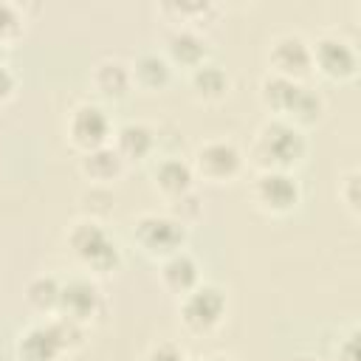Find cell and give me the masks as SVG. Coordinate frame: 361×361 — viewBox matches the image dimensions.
Segmentation results:
<instances>
[{"label":"cell","instance_id":"17","mask_svg":"<svg viewBox=\"0 0 361 361\" xmlns=\"http://www.w3.org/2000/svg\"><path fill=\"white\" fill-rule=\"evenodd\" d=\"M166 48H169V56H172L175 62H180V65H186V68H197L200 62H206V42H203L200 34L192 31V28L175 31V34L169 37Z\"/></svg>","mask_w":361,"mask_h":361},{"label":"cell","instance_id":"21","mask_svg":"<svg viewBox=\"0 0 361 361\" xmlns=\"http://www.w3.org/2000/svg\"><path fill=\"white\" fill-rule=\"evenodd\" d=\"M59 290H62V282H56L54 276H37L28 282L25 299L31 302V307L42 313H54L59 307Z\"/></svg>","mask_w":361,"mask_h":361},{"label":"cell","instance_id":"9","mask_svg":"<svg viewBox=\"0 0 361 361\" xmlns=\"http://www.w3.org/2000/svg\"><path fill=\"white\" fill-rule=\"evenodd\" d=\"M271 73L302 82L313 68L310 45L299 34H282L271 42Z\"/></svg>","mask_w":361,"mask_h":361},{"label":"cell","instance_id":"11","mask_svg":"<svg viewBox=\"0 0 361 361\" xmlns=\"http://www.w3.org/2000/svg\"><path fill=\"white\" fill-rule=\"evenodd\" d=\"M68 135H71V141L79 149L90 152V149L107 144L110 121H107V116H104L102 107H96V104H79L68 116Z\"/></svg>","mask_w":361,"mask_h":361},{"label":"cell","instance_id":"15","mask_svg":"<svg viewBox=\"0 0 361 361\" xmlns=\"http://www.w3.org/2000/svg\"><path fill=\"white\" fill-rule=\"evenodd\" d=\"M192 178H195L192 166H189L186 161H180V158H166V161H161L158 169H155V186H158L169 200H175V197H180V195L192 192Z\"/></svg>","mask_w":361,"mask_h":361},{"label":"cell","instance_id":"14","mask_svg":"<svg viewBox=\"0 0 361 361\" xmlns=\"http://www.w3.org/2000/svg\"><path fill=\"white\" fill-rule=\"evenodd\" d=\"M155 147V135L147 124H138V121H130L124 127H118L116 133V152L121 155V161H141L152 152Z\"/></svg>","mask_w":361,"mask_h":361},{"label":"cell","instance_id":"16","mask_svg":"<svg viewBox=\"0 0 361 361\" xmlns=\"http://www.w3.org/2000/svg\"><path fill=\"white\" fill-rule=\"evenodd\" d=\"M124 169V161L121 155L113 149V147H96L90 152L82 155V172L90 178V180H99V183H107V180H116Z\"/></svg>","mask_w":361,"mask_h":361},{"label":"cell","instance_id":"10","mask_svg":"<svg viewBox=\"0 0 361 361\" xmlns=\"http://www.w3.org/2000/svg\"><path fill=\"white\" fill-rule=\"evenodd\" d=\"M310 54H313V65H319V71L330 79H353L358 71L355 48L347 39L327 34L316 39V45H310Z\"/></svg>","mask_w":361,"mask_h":361},{"label":"cell","instance_id":"20","mask_svg":"<svg viewBox=\"0 0 361 361\" xmlns=\"http://www.w3.org/2000/svg\"><path fill=\"white\" fill-rule=\"evenodd\" d=\"M130 73L144 87H164L169 82V62L158 54H141Z\"/></svg>","mask_w":361,"mask_h":361},{"label":"cell","instance_id":"8","mask_svg":"<svg viewBox=\"0 0 361 361\" xmlns=\"http://www.w3.org/2000/svg\"><path fill=\"white\" fill-rule=\"evenodd\" d=\"M226 313V296L214 285H197L186 296H180V319L189 330L206 333L214 324H220Z\"/></svg>","mask_w":361,"mask_h":361},{"label":"cell","instance_id":"22","mask_svg":"<svg viewBox=\"0 0 361 361\" xmlns=\"http://www.w3.org/2000/svg\"><path fill=\"white\" fill-rule=\"evenodd\" d=\"M338 195H341L344 206L350 209V214L355 217V214H358V169H350V172L344 175V180H341V189H338Z\"/></svg>","mask_w":361,"mask_h":361},{"label":"cell","instance_id":"18","mask_svg":"<svg viewBox=\"0 0 361 361\" xmlns=\"http://www.w3.org/2000/svg\"><path fill=\"white\" fill-rule=\"evenodd\" d=\"M130 82H133V73L118 59H104V62H99L93 68V85L104 96H124L127 87H130Z\"/></svg>","mask_w":361,"mask_h":361},{"label":"cell","instance_id":"28","mask_svg":"<svg viewBox=\"0 0 361 361\" xmlns=\"http://www.w3.org/2000/svg\"><path fill=\"white\" fill-rule=\"evenodd\" d=\"M209 361H234V358H226V355H214V358H209Z\"/></svg>","mask_w":361,"mask_h":361},{"label":"cell","instance_id":"1","mask_svg":"<svg viewBox=\"0 0 361 361\" xmlns=\"http://www.w3.org/2000/svg\"><path fill=\"white\" fill-rule=\"evenodd\" d=\"M259 87H262V102L276 113V118H285L296 127L307 124V121H316L324 110V99L316 90L296 82V79L268 73Z\"/></svg>","mask_w":361,"mask_h":361},{"label":"cell","instance_id":"23","mask_svg":"<svg viewBox=\"0 0 361 361\" xmlns=\"http://www.w3.org/2000/svg\"><path fill=\"white\" fill-rule=\"evenodd\" d=\"M336 358L338 361H358V327H350V333L344 338H338Z\"/></svg>","mask_w":361,"mask_h":361},{"label":"cell","instance_id":"3","mask_svg":"<svg viewBox=\"0 0 361 361\" xmlns=\"http://www.w3.org/2000/svg\"><path fill=\"white\" fill-rule=\"evenodd\" d=\"M82 344V324L54 316L48 322L31 324L20 341H17V355L20 361H56L59 353Z\"/></svg>","mask_w":361,"mask_h":361},{"label":"cell","instance_id":"12","mask_svg":"<svg viewBox=\"0 0 361 361\" xmlns=\"http://www.w3.org/2000/svg\"><path fill=\"white\" fill-rule=\"evenodd\" d=\"M99 307H102V296L90 279H71L62 285L59 307H56L59 316H65L76 324H85L99 313Z\"/></svg>","mask_w":361,"mask_h":361},{"label":"cell","instance_id":"25","mask_svg":"<svg viewBox=\"0 0 361 361\" xmlns=\"http://www.w3.org/2000/svg\"><path fill=\"white\" fill-rule=\"evenodd\" d=\"M17 28H20V23H17L14 8H11V6H6V3H0V37L11 34V31H17Z\"/></svg>","mask_w":361,"mask_h":361},{"label":"cell","instance_id":"6","mask_svg":"<svg viewBox=\"0 0 361 361\" xmlns=\"http://www.w3.org/2000/svg\"><path fill=\"white\" fill-rule=\"evenodd\" d=\"M240 166H243V152L237 149V144L226 138H212L197 147L192 172H197L212 183H226L240 172Z\"/></svg>","mask_w":361,"mask_h":361},{"label":"cell","instance_id":"4","mask_svg":"<svg viewBox=\"0 0 361 361\" xmlns=\"http://www.w3.org/2000/svg\"><path fill=\"white\" fill-rule=\"evenodd\" d=\"M68 243L82 265L107 274L118 265V245L110 240V234L96 220H79L68 231Z\"/></svg>","mask_w":361,"mask_h":361},{"label":"cell","instance_id":"27","mask_svg":"<svg viewBox=\"0 0 361 361\" xmlns=\"http://www.w3.org/2000/svg\"><path fill=\"white\" fill-rule=\"evenodd\" d=\"M290 361H316V358H310V355H296V358H290Z\"/></svg>","mask_w":361,"mask_h":361},{"label":"cell","instance_id":"24","mask_svg":"<svg viewBox=\"0 0 361 361\" xmlns=\"http://www.w3.org/2000/svg\"><path fill=\"white\" fill-rule=\"evenodd\" d=\"M147 361H186V358L175 344H158V347L149 350Z\"/></svg>","mask_w":361,"mask_h":361},{"label":"cell","instance_id":"2","mask_svg":"<svg viewBox=\"0 0 361 361\" xmlns=\"http://www.w3.org/2000/svg\"><path fill=\"white\" fill-rule=\"evenodd\" d=\"M307 149V141L302 135V127L285 121V118H271L257 130L254 138V155L262 169H290L293 164L302 161Z\"/></svg>","mask_w":361,"mask_h":361},{"label":"cell","instance_id":"26","mask_svg":"<svg viewBox=\"0 0 361 361\" xmlns=\"http://www.w3.org/2000/svg\"><path fill=\"white\" fill-rule=\"evenodd\" d=\"M11 90H14V73L6 65H0V102H6Z\"/></svg>","mask_w":361,"mask_h":361},{"label":"cell","instance_id":"13","mask_svg":"<svg viewBox=\"0 0 361 361\" xmlns=\"http://www.w3.org/2000/svg\"><path fill=\"white\" fill-rule=\"evenodd\" d=\"M161 279L164 285L172 290V293H180L186 296L189 290H195L200 282H197V262L180 248L169 257H164V265H161Z\"/></svg>","mask_w":361,"mask_h":361},{"label":"cell","instance_id":"5","mask_svg":"<svg viewBox=\"0 0 361 361\" xmlns=\"http://www.w3.org/2000/svg\"><path fill=\"white\" fill-rule=\"evenodd\" d=\"M133 237L138 240V245L147 254L169 257V254L180 251V245L186 240V228L178 217H169V214H141L133 226Z\"/></svg>","mask_w":361,"mask_h":361},{"label":"cell","instance_id":"7","mask_svg":"<svg viewBox=\"0 0 361 361\" xmlns=\"http://www.w3.org/2000/svg\"><path fill=\"white\" fill-rule=\"evenodd\" d=\"M302 197L299 180L285 169H262L254 180V200L271 214L290 212Z\"/></svg>","mask_w":361,"mask_h":361},{"label":"cell","instance_id":"19","mask_svg":"<svg viewBox=\"0 0 361 361\" xmlns=\"http://www.w3.org/2000/svg\"><path fill=\"white\" fill-rule=\"evenodd\" d=\"M192 87L203 99H220L228 90V76H226V71L220 65L200 62L197 68H192Z\"/></svg>","mask_w":361,"mask_h":361}]
</instances>
